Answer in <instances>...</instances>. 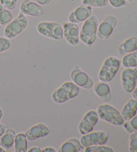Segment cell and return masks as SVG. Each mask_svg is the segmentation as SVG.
Here are the masks:
<instances>
[{
	"mask_svg": "<svg viewBox=\"0 0 137 152\" xmlns=\"http://www.w3.org/2000/svg\"><path fill=\"white\" fill-rule=\"evenodd\" d=\"M80 91V87L72 80L66 81L52 93V99L55 103L63 104L76 97Z\"/></svg>",
	"mask_w": 137,
	"mask_h": 152,
	"instance_id": "cell-1",
	"label": "cell"
},
{
	"mask_svg": "<svg viewBox=\"0 0 137 152\" xmlns=\"http://www.w3.org/2000/svg\"><path fill=\"white\" fill-rule=\"evenodd\" d=\"M98 20L95 15H92L83 22L80 29V40L86 46L93 45L97 38Z\"/></svg>",
	"mask_w": 137,
	"mask_h": 152,
	"instance_id": "cell-2",
	"label": "cell"
},
{
	"mask_svg": "<svg viewBox=\"0 0 137 152\" xmlns=\"http://www.w3.org/2000/svg\"><path fill=\"white\" fill-rule=\"evenodd\" d=\"M96 111L99 119L115 126H120L125 122L120 112L114 106L104 103L96 107Z\"/></svg>",
	"mask_w": 137,
	"mask_h": 152,
	"instance_id": "cell-3",
	"label": "cell"
},
{
	"mask_svg": "<svg viewBox=\"0 0 137 152\" xmlns=\"http://www.w3.org/2000/svg\"><path fill=\"white\" fill-rule=\"evenodd\" d=\"M121 60L115 56H109L104 60L98 72V79L109 83L113 80L119 70Z\"/></svg>",
	"mask_w": 137,
	"mask_h": 152,
	"instance_id": "cell-4",
	"label": "cell"
},
{
	"mask_svg": "<svg viewBox=\"0 0 137 152\" xmlns=\"http://www.w3.org/2000/svg\"><path fill=\"white\" fill-rule=\"evenodd\" d=\"M39 34L55 40H60L63 38V26L56 22H40L36 26Z\"/></svg>",
	"mask_w": 137,
	"mask_h": 152,
	"instance_id": "cell-5",
	"label": "cell"
},
{
	"mask_svg": "<svg viewBox=\"0 0 137 152\" xmlns=\"http://www.w3.org/2000/svg\"><path fill=\"white\" fill-rule=\"evenodd\" d=\"M28 20L26 15L20 13L4 28V36L8 39H14L27 28Z\"/></svg>",
	"mask_w": 137,
	"mask_h": 152,
	"instance_id": "cell-6",
	"label": "cell"
},
{
	"mask_svg": "<svg viewBox=\"0 0 137 152\" xmlns=\"http://www.w3.org/2000/svg\"><path fill=\"white\" fill-rule=\"evenodd\" d=\"M118 23L117 18L114 15H109L98 24L97 37L102 41H106L111 36Z\"/></svg>",
	"mask_w": 137,
	"mask_h": 152,
	"instance_id": "cell-7",
	"label": "cell"
},
{
	"mask_svg": "<svg viewBox=\"0 0 137 152\" xmlns=\"http://www.w3.org/2000/svg\"><path fill=\"white\" fill-rule=\"evenodd\" d=\"M70 77L71 80L80 88L89 90L94 85L93 78L83 71L78 66H76L71 70Z\"/></svg>",
	"mask_w": 137,
	"mask_h": 152,
	"instance_id": "cell-8",
	"label": "cell"
},
{
	"mask_svg": "<svg viewBox=\"0 0 137 152\" xmlns=\"http://www.w3.org/2000/svg\"><path fill=\"white\" fill-rule=\"evenodd\" d=\"M109 135L108 133L104 131L91 132L86 134L82 135L80 141L84 148L88 146L104 145L107 143Z\"/></svg>",
	"mask_w": 137,
	"mask_h": 152,
	"instance_id": "cell-9",
	"label": "cell"
},
{
	"mask_svg": "<svg viewBox=\"0 0 137 152\" xmlns=\"http://www.w3.org/2000/svg\"><path fill=\"white\" fill-rule=\"evenodd\" d=\"M99 119L96 110H89L84 114L82 119L79 123L78 126L79 133L81 135H84L93 132Z\"/></svg>",
	"mask_w": 137,
	"mask_h": 152,
	"instance_id": "cell-10",
	"label": "cell"
},
{
	"mask_svg": "<svg viewBox=\"0 0 137 152\" xmlns=\"http://www.w3.org/2000/svg\"><path fill=\"white\" fill-rule=\"evenodd\" d=\"M121 85L126 93H130L136 87L137 69L136 68H125L120 75Z\"/></svg>",
	"mask_w": 137,
	"mask_h": 152,
	"instance_id": "cell-11",
	"label": "cell"
},
{
	"mask_svg": "<svg viewBox=\"0 0 137 152\" xmlns=\"http://www.w3.org/2000/svg\"><path fill=\"white\" fill-rule=\"evenodd\" d=\"M63 26V37L71 46H76L80 42V28L78 23L68 22Z\"/></svg>",
	"mask_w": 137,
	"mask_h": 152,
	"instance_id": "cell-12",
	"label": "cell"
},
{
	"mask_svg": "<svg viewBox=\"0 0 137 152\" xmlns=\"http://www.w3.org/2000/svg\"><path fill=\"white\" fill-rule=\"evenodd\" d=\"M93 15V7L82 4L70 12L68 15V21L72 23L84 22Z\"/></svg>",
	"mask_w": 137,
	"mask_h": 152,
	"instance_id": "cell-13",
	"label": "cell"
},
{
	"mask_svg": "<svg viewBox=\"0 0 137 152\" xmlns=\"http://www.w3.org/2000/svg\"><path fill=\"white\" fill-rule=\"evenodd\" d=\"M20 10L23 15L36 18L42 16L44 13L42 6L33 0H23L20 4Z\"/></svg>",
	"mask_w": 137,
	"mask_h": 152,
	"instance_id": "cell-14",
	"label": "cell"
},
{
	"mask_svg": "<svg viewBox=\"0 0 137 152\" xmlns=\"http://www.w3.org/2000/svg\"><path fill=\"white\" fill-rule=\"evenodd\" d=\"M49 133L50 129L48 125L44 123H38L29 128L25 134L28 141H32L46 137Z\"/></svg>",
	"mask_w": 137,
	"mask_h": 152,
	"instance_id": "cell-15",
	"label": "cell"
},
{
	"mask_svg": "<svg viewBox=\"0 0 137 152\" xmlns=\"http://www.w3.org/2000/svg\"><path fill=\"white\" fill-rule=\"evenodd\" d=\"M93 89L96 95L104 103H109L111 101L112 91L109 83L99 80L94 84Z\"/></svg>",
	"mask_w": 137,
	"mask_h": 152,
	"instance_id": "cell-16",
	"label": "cell"
},
{
	"mask_svg": "<svg viewBox=\"0 0 137 152\" xmlns=\"http://www.w3.org/2000/svg\"><path fill=\"white\" fill-rule=\"evenodd\" d=\"M136 50H137V37L134 36L126 38L117 48V53L122 56Z\"/></svg>",
	"mask_w": 137,
	"mask_h": 152,
	"instance_id": "cell-17",
	"label": "cell"
},
{
	"mask_svg": "<svg viewBox=\"0 0 137 152\" xmlns=\"http://www.w3.org/2000/svg\"><path fill=\"white\" fill-rule=\"evenodd\" d=\"M84 148L82 145L80 140L77 138H71L63 143L58 149L59 152H78Z\"/></svg>",
	"mask_w": 137,
	"mask_h": 152,
	"instance_id": "cell-18",
	"label": "cell"
},
{
	"mask_svg": "<svg viewBox=\"0 0 137 152\" xmlns=\"http://www.w3.org/2000/svg\"><path fill=\"white\" fill-rule=\"evenodd\" d=\"M137 113V100L134 98L130 99L123 106L120 114L125 121L130 119Z\"/></svg>",
	"mask_w": 137,
	"mask_h": 152,
	"instance_id": "cell-19",
	"label": "cell"
},
{
	"mask_svg": "<svg viewBox=\"0 0 137 152\" xmlns=\"http://www.w3.org/2000/svg\"><path fill=\"white\" fill-rule=\"evenodd\" d=\"M15 135L16 132L14 129L12 128L6 129L4 135L0 137V146L2 147L6 151L11 149L14 147Z\"/></svg>",
	"mask_w": 137,
	"mask_h": 152,
	"instance_id": "cell-20",
	"label": "cell"
},
{
	"mask_svg": "<svg viewBox=\"0 0 137 152\" xmlns=\"http://www.w3.org/2000/svg\"><path fill=\"white\" fill-rule=\"evenodd\" d=\"M14 150L15 152H26L28 150V139L25 133L21 132L15 135L14 140Z\"/></svg>",
	"mask_w": 137,
	"mask_h": 152,
	"instance_id": "cell-21",
	"label": "cell"
},
{
	"mask_svg": "<svg viewBox=\"0 0 137 152\" xmlns=\"http://www.w3.org/2000/svg\"><path fill=\"white\" fill-rule=\"evenodd\" d=\"M121 63L125 68L137 67V50L124 55Z\"/></svg>",
	"mask_w": 137,
	"mask_h": 152,
	"instance_id": "cell-22",
	"label": "cell"
},
{
	"mask_svg": "<svg viewBox=\"0 0 137 152\" xmlns=\"http://www.w3.org/2000/svg\"><path fill=\"white\" fill-rule=\"evenodd\" d=\"M13 20V15L6 7L0 4V25L6 26Z\"/></svg>",
	"mask_w": 137,
	"mask_h": 152,
	"instance_id": "cell-23",
	"label": "cell"
},
{
	"mask_svg": "<svg viewBox=\"0 0 137 152\" xmlns=\"http://www.w3.org/2000/svg\"><path fill=\"white\" fill-rule=\"evenodd\" d=\"M124 129L128 133H131L137 131V114L131 118L130 119L124 122L122 124Z\"/></svg>",
	"mask_w": 137,
	"mask_h": 152,
	"instance_id": "cell-24",
	"label": "cell"
},
{
	"mask_svg": "<svg viewBox=\"0 0 137 152\" xmlns=\"http://www.w3.org/2000/svg\"><path fill=\"white\" fill-rule=\"evenodd\" d=\"M85 152H113V149L109 145H96L88 146L85 148Z\"/></svg>",
	"mask_w": 137,
	"mask_h": 152,
	"instance_id": "cell-25",
	"label": "cell"
},
{
	"mask_svg": "<svg viewBox=\"0 0 137 152\" xmlns=\"http://www.w3.org/2000/svg\"><path fill=\"white\" fill-rule=\"evenodd\" d=\"M81 1L82 4L91 7H96V8L106 7L109 4L108 0H81Z\"/></svg>",
	"mask_w": 137,
	"mask_h": 152,
	"instance_id": "cell-26",
	"label": "cell"
},
{
	"mask_svg": "<svg viewBox=\"0 0 137 152\" xmlns=\"http://www.w3.org/2000/svg\"><path fill=\"white\" fill-rule=\"evenodd\" d=\"M128 150L130 152H137V131L130 133Z\"/></svg>",
	"mask_w": 137,
	"mask_h": 152,
	"instance_id": "cell-27",
	"label": "cell"
},
{
	"mask_svg": "<svg viewBox=\"0 0 137 152\" xmlns=\"http://www.w3.org/2000/svg\"><path fill=\"white\" fill-rule=\"evenodd\" d=\"M12 46L9 39L6 37H0V53L9 50Z\"/></svg>",
	"mask_w": 137,
	"mask_h": 152,
	"instance_id": "cell-28",
	"label": "cell"
},
{
	"mask_svg": "<svg viewBox=\"0 0 137 152\" xmlns=\"http://www.w3.org/2000/svg\"><path fill=\"white\" fill-rule=\"evenodd\" d=\"M18 0H0V4L9 10H13L16 7Z\"/></svg>",
	"mask_w": 137,
	"mask_h": 152,
	"instance_id": "cell-29",
	"label": "cell"
},
{
	"mask_svg": "<svg viewBox=\"0 0 137 152\" xmlns=\"http://www.w3.org/2000/svg\"><path fill=\"white\" fill-rule=\"evenodd\" d=\"M109 3L114 8H119L126 5V0H108Z\"/></svg>",
	"mask_w": 137,
	"mask_h": 152,
	"instance_id": "cell-30",
	"label": "cell"
},
{
	"mask_svg": "<svg viewBox=\"0 0 137 152\" xmlns=\"http://www.w3.org/2000/svg\"><path fill=\"white\" fill-rule=\"evenodd\" d=\"M35 1L40 6H48L51 3L52 0H35Z\"/></svg>",
	"mask_w": 137,
	"mask_h": 152,
	"instance_id": "cell-31",
	"label": "cell"
},
{
	"mask_svg": "<svg viewBox=\"0 0 137 152\" xmlns=\"http://www.w3.org/2000/svg\"><path fill=\"white\" fill-rule=\"evenodd\" d=\"M28 152H42V149L38 146H34L27 150Z\"/></svg>",
	"mask_w": 137,
	"mask_h": 152,
	"instance_id": "cell-32",
	"label": "cell"
},
{
	"mask_svg": "<svg viewBox=\"0 0 137 152\" xmlns=\"http://www.w3.org/2000/svg\"><path fill=\"white\" fill-rule=\"evenodd\" d=\"M42 151L43 152H56L57 151L55 149V148H52V147L48 146V147H46L42 149Z\"/></svg>",
	"mask_w": 137,
	"mask_h": 152,
	"instance_id": "cell-33",
	"label": "cell"
},
{
	"mask_svg": "<svg viewBox=\"0 0 137 152\" xmlns=\"http://www.w3.org/2000/svg\"><path fill=\"white\" fill-rule=\"evenodd\" d=\"M6 129L7 127L6 125L3 124H1V123H0V137L4 135V133H5V132H6Z\"/></svg>",
	"mask_w": 137,
	"mask_h": 152,
	"instance_id": "cell-34",
	"label": "cell"
},
{
	"mask_svg": "<svg viewBox=\"0 0 137 152\" xmlns=\"http://www.w3.org/2000/svg\"><path fill=\"white\" fill-rule=\"evenodd\" d=\"M132 96L133 98L137 100V86H136V87L134 88V90L132 91Z\"/></svg>",
	"mask_w": 137,
	"mask_h": 152,
	"instance_id": "cell-35",
	"label": "cell"
},
{
	"mask_svg": "<svg viewBox=\"0 0 137 152\" xmlns=\"http://www.w3.org/2000/svg\"><path fill=\"white\" fill-rule=\"evenodd\" d=\"M2 117H3V110L0 107V121H1Z\"/></svg>",
	"mask_w": 137,
	"mask_h": 152,
	"instance_id": "cell-36",
	"label": "cell"
},
{
	"mask_svg": "<svg viewBox=\"0 0 137 152\" xmlns=\"http://www.w3.org/2000/svg\"><path fill=\"white\" fill-rule=\"evenodd\" d=\"M5 151H6L5 150V149L2 148V147L0 146V152H5Z\"/></svg>",
	"mask_w": 137,
	"mask_h": 152,
	"instance_id": "cell-37",
	"label": "cell"
},
{
	"mask_svg": "<svg viewBox=\"0 0 137 152\" xmlns=\"http://www.w3.org/2000/svg\"><path fill=\"white\" fill-rule=\"evenodd\" d=\"M126 1H133V0H126Z\"/></svg>",
	"mask_w": 137,
	"mask_h": 152,
	"instance_id": "cell-38",
	"label": "cell"
}]
</instances>
